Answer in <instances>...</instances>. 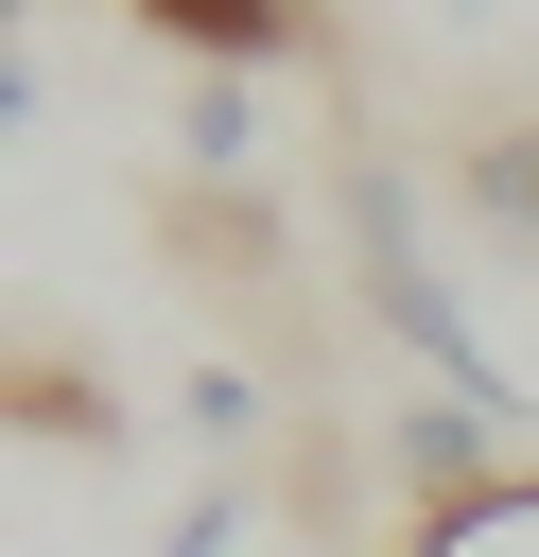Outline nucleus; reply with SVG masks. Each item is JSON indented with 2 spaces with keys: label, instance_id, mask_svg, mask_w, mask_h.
<instances>
[{
  "label": "nucleus",
  "instance_id": "39448f33",
  "mask_svg": "<svg viewBox=\"0 0 539 557\" xmlns=\"http://www.w3.org/2000/svg\"><path fill=\"white\" fill-rule=\"evenodd\" d=\"M191 435L243 453V435H261V383H243V366H191Z\"/></svg>",
  "mask_w": 539,
  "mask_h": 557
},
{
  "label": "nucleus",
  "instance_id": "20e7f679",
  "mask_svg": "<svg viewBox=\"0 0 539 557\" xmlns=\"http://www.w3.org/2000/svg\"><path fill=\"white\" fill-rule=\"evenodd\" d=\"M174 157H191V174H243V157H261V104H243V87H191V104H174Z\"/></svg>",
  "mask_w": 539,
  "mask_h": 557
},
{
  "label": "nucleus",
  "instance_id": "f257e3e1",
  "mask_svg": "<svg viewBox=\"0 0 539 557\" xmlns=\"http://www.w3.org/2000/svg\"><path fill=\"white\" fill-rule=\"evenodd\" d=\"M383 470L452 522V505H487L522 453H504V400H452V383H417V400H383Z\"/></svg>",
  "mask_w": 539,
  "mask_h": 557
},
{
  "label": "nucleus",
  "instance_id": "7ed1b4c3",
  "mask_svg": "<svg viewBox=\"0 0 539 557\" xmlns=\"http://www.w3.org/2000/svg\"><path fill=\"white\" fill-rule=\"evenodd\" d=\"M417 557H539V470H504L487 505H452V522H417Z\"/></svg>",
  "mask_w": 539,
  "mask_h": 557
},
{
  "label": "nucleus",
  "instance_id": "423d86ee",
  "mask_svg": "<svg viewBox=\"0 0 539 557\" xmlns=\"http://www.w3.org/2000/svg\"><path fill=\"white\" fill-rule=\"evenodd\" d=\"M156 557H243V505H226V487H209V505H174V522H156Z\"/></svg>",
  "mask_w": 539,
  "mask_h": 557
},
{
  "label": "nucleus",
  "instance_id": "f03ea898",
  "mask_svg": "<svg viewBox=\"0 0 539 557\" xmlns=\"http://www.w3.org/2000/svg\"><path fill=\"white\" fill-rule=\"evenodd\" d=\"M156 35H174V52H226V70L296 52V17H278V0H156Z\"/></svg>",
  "mask_w": 539,
  "mask_h": 557
}]
</instances>
